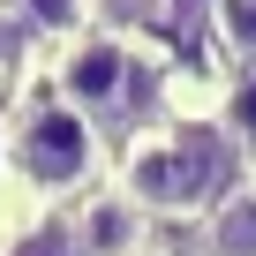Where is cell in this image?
Returning a JSON list of instances; mask_svg holds the SVG:
<instances>
[{
	"label": "cell",
	"instance_id": "obj_1",
	"mask_svg": "<svg viewBox=\"0 0 256 256\" xmlns=\"http://www.w3.org/2000/svg\"><path fill=\"white\" fill-rule=\"evenodd\" d=\"M241 181H248V158L226 144V128L211 113H166L113 151V188L151 226H196Z\"/></svg>",
	"mask_w": 256,
	"mask_h": 256
},
{
	"label": "cell",
	"instance_id": "obj_2",
	"mask_svg": "<svg viewBox=\"0 0 256 256\" xmlns=\"http://www.w3.org/2000/svg\"><path fill=\"white\" fill-rule=\"evenodd\" d=\"M106 166H113V151H106V136L76 106H60L53 90L30 98V106H16L0 174H8V188H16L23 211H68L76 196H90L106 181Z\"/></svg>",
	"mask_w": 256,
	"mask_h": 256
},
{
	"label": "cell",
	"instance_id": "obj_3",
	"mask_svg": "<svg viewBox=\"0 0 256 256\" xmlns=\"http://www.w3.org/2000/svg\"><path fill=\"white\" fill-rule=\"evenodd\" d=\"M158 83H166L158 60H151L136 38H120V30H83V38H68V46L53 53V76H46V90H53L60 106H76L98 136L113 128L120 144L136 136V128H151V120L174 113Z\"/></svg>",
	"mask_w": 256,
	"mask_h": 256
},
{
	"label": "cell",
	"instance_id": "obj_4",
	"mask_svg": "<svg viewBox=\"0 0 256 256\" xmlns=\"http://www.w3.org/2000/svg\"><path fill=\"white\" fill-rule=\"evenodd\" d=\"M68 234H76L83 256H144V248H151V218L128 204L113 181H98L90 196L68 204Z\"/></svg>",
	"mask_w": 256,
	"mask_h": 256
},
{
	"label": "cell",
	"instance_id": "obj_5",
	"mask_svg": "<svg viewBox=\"0 0 256 256\" xmlns=\"http://www.w3.org/2000/svg\"><path fill=\"white\" fill-rule=\"evenodd\" d=\"M188 256H256V188L241 181L218 211L188 226Z\"/></svg>",
	"mask_w": 256,
	"mask_h": 256
},
{
	"label": "cell",
	"instance_id": "obj_6",
	"mask_svg": "<svg viewBox=\"0 0 256 256\" xmlns=\"http://www.w3.org/2000/svg\"><path fill=\"white\" fill-rule=\"evenodd\" d=\"M38 46H68L83 30H98V0H0Z\"/></svg>",
	"mask_w": 256,
	"mask_h": 256
},
{
	"label": "cell",
	"instance_id": "obj_7",
	"mask_svg": "<svg viewBox=\"0 0 256 256\" xmlns=\"http://www.w3.org/2000/svg\"><path fill=\"white\" fill-rule=\"evenodd\" d=\"M211 120L226 128V144L256 166V60H241L234 76H226V90H218V106H211Z\"/></svg>",
	"mask_w": 256,
	"mask_h": 256
},
{
	"label": "cell",
	"instance_id": "obj_8",
	"mask_svg": "<svg viewBox=\"0 0 256 256\" xmlns=\"http://www.w3.org/2000/svg\"><path fill=\"white\" fill-rule=\"evenodd\" d=\"M0 256H83L68 234V211H23V226H8Z\"/></svg>",
	"mask_w": 256,
	"mask_h": 256
},
{
	"label": "cell",
	"instance_id": "obj_9",
	"mask_svg": "<svg viewBox=\"0 0 256 256\" xmlns=\"http://www.w3.org/2000/svg\"><path fill=\"white\" fill-rule=\"evenodd\" d=\"M166 16H174L166 0H98V30H120V38H136V46L158 38Z\"/></svg>",
	"mask_w": 256,
	"mask_h": 256
},
{
	"label": "cell",
	"instance_id": "obj_10",
	"mask_svg": "<svg viewBox=\"0 0 256 256\" xmlns=\"http://www.w3.org/2000/svg\"><path fill=\"white\" fill-rule=\"evenodd\" d=\"M218 38L234 46V60H256V0H218Z\"/></svg>",
	"mask_w": 256,
	"mask_h": 256
},
{
	"label": "cell",
	"instance_id": "obj_11",
	"mask_svg": "<svg viewBox=\"0 0 256 256\" xmlns=\"http://www.w3.org/2000/svg\"><path fill=\"white\" fill-rule=\"evenodd\" d=\"M0 113H8V83H0Z\"/></svg>",
	"mask_w": 256,
	"mask_h": 256
},
{
	"label": "cell",
	"instance_id": "obj_12",
	"mask_svg": "<svg viewBox=\"0 0 256 256\" xmlns=\"http://www.w3.org/2000/svg\"><path fill=\"white\" fill-rule=\"evenodd\" d=\"M144 256H166V248H144Z\"/></svg>",
	"mask_w": 256,
	"mask_h": 256
}]
</instances>
